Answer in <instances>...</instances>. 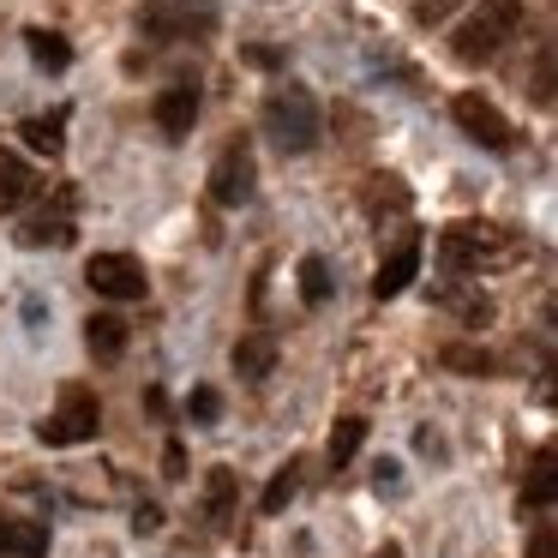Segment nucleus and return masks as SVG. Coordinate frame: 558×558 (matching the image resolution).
Returning <instances> with one entry per match:
<instances>
[{"mask_svg":"<svg viewBox=\"0 0 558 558\" xmlns=\"http://www.w3.org/2000/svg\"><path fill=\"white\" fill-rule=\"evenodd\" d=\"M265 138L282 157H313L318 138H325V109L306 85H282L265 97Z\"/></svg>","mask_w":558,"mask_h":558,"instance_id":"nucleus-1","label":"nucleus"},{"mask_svg":"<svg viewBox=\"0 0 558 558\" xmlns=\"http://www.w3.org/2000/svg\"><path fill=\"white\" fill-rule=\"evenodd\" d=\"M522 19H529V13H522V0H481V7H474V13L450 31V54H457V61H469V66L493 61V54L522 31Z\"/></svg>","mask_w":558,"mask_h":558,"instance_id":"nucleus-2","label":"nucleus"},{"mask_svg":"<svg viewBox=\"0 0 558 558\" xmlns=\"http://www.w3.org/2000/svg\"><path fill=\"white\" fill-rule=\"evenodd\" d=\"M97 426H102V402L90 397L85 385H66V390H61V409H54L49 421L37 426V438H43V445H54V450H66V445H85V438H97Z\"/></svg>","mask_w":558,"mask_h":558,"instance_id":"nucleus-3","label":"nucleus"},{"mask_svg":"<svg viewBox=\"0 0 558 558\" xmlns=\"http://www.w3.org/2000/svg\"><path fill=\"white\" fill-rule=\"evenodd\" d=\"M85 282H90V294H102V301H114V306L145 301L150 294V277H145V265H138L133 253H97L85 265Z\"/></svg>","mask_w":558,"mask_h":558,"instance_id":"nucleus-4","label":"nucleus"},{"mask_svg":"<svg viewBox=\"0 0 558 558\" xmlns=\"http://www.w3.org/2000/svg\"><path fill=\"white\" fill-rule=\"evenodd\" d=\"M253 186H258V162H253V150H246V138L222 145L217 169H210V198H217L222 210H241L246 198H253Z\"/></svg>","mask_w":558,"mask_h":558,"instance_id":"nucleus-5","label":"nucleus"},{"mask_svg":"<svg viewBox=\"0 0 558 558\" xmlns=\"http://www.w3.org/2000/svg\"><path fill=\"white\" fill-rule=\"evenodd\" d=\"M450 114H457V126L474 138V145H486V150H510V145H517V126H510L505 114L481 97V90H462V97L450 102Z\"/></svg>","mask_w":558,"mask_h":558,"instance_id":"nucleus-6","label":"nucleus"},{"mask_svg":"<svg viewBox=\"0 0 558 558\" xmlns=\"http://www.w3.org/2000/svg\"><path fill=\"white\" fill-rule=\"evenodd\" d=\"M217 19V0H150L145 31L150 37H205Z\"/></svg>","mask_w":558,"mask_h":558,"instance_id":"nucleus-7","label":"nucleus"},{"mask_svg":"<svg viewBox=\"0 0 558 558\" xmlns=\"http://www.w3.org/2000/svg\"><path fill=\"white\" fill-rule=\"evenodd\" d=\"M66 241H73V186H61L54 205H43L37 217L19 222V246H31V253H43V246H66Z\"/></svg>","mask_w":558,"mask_h":558,"instance_id":"nucleus-8","label":"nucleus"},{"mask_svg":"<svg viewBox=\"0 0 558 558\" xmlns=\"http://www.w3.org/2000/svg\"><path fill=\"white\" fill-rule=\"evenodd\" d=\"M421 277V234H402L397 246H390V258L378 265V277H373V294L378 301H397L409 282Z\"/></svg>","mask_w":558,"mask_h":558,"instance_id":"nucleus-9","label":"nucleus"},{"mask_svg":"<svg viewBox=\"0 0 558 558\" xmlns=\"http://www.w3.org/2000/svg\"><path fill=\"white\" fill-rule=\"evenodd\" d=\"M493 241L498 234L493 229H474V222H462V229H445V265L450 270H481L486 258H493Z\"/></svg>","mask_w":558,"mask_h":558,"instance_id":"nucleus-10","label":"nucleus"},{"mask_svg":"<svg viewBox=\"0 0 558 558\" xmlns=\"http://www.w3.org/2000/svg\"><path fill=\"white\" fill-rule=\"evenodd\" d=\"M193 121H198V85H169L157 97V126H162V138H186L193 133Z\"/></svg>","mask_w":558,"mask_h":558,"instance_id":"nucleus-11","label":"nucleus"},{"mask_svg":"<svg viewBox=\"0 0 558 558\" xmlns=\"http://www.w3.org/2000/svg\"><path fill=\"white\" fill-rule=\"evenodd\" d=\"M558 498V450L541 445L534 450V469H529V486H522V505L529 510H553Z\"/></svg>","mask_w":558,"mask_h":558,"instance_id":"nucleus-12","label":"nucleus"},{"mask_svg":"<svg viewBox=\"0 0 558 558\" xmlns=\"http://www.w3.org/2000/svg\"><path fill=\"white\" fill-rule=\"evenodd\" d=\"M25 198H37V169L25 157H0V217H13Z\"/></svg>","mask_w":558,"mask_h":558,"instance_id":"nucleus-13","label":"nucleus"},{"mask_svg":"<svg viewBox=\"0 0 558 558\" xmlns=\"http://www.w3.org/2000/svg\"><path fill=\"white\" fill-rule=\"evenodd\" d=\"M270 366H277V337H265V330H253V337L234 342V373L246 378V385H258V378H270Z\"/></svg>","mask_w":558,"mask_h":558,"instance_id":"nucleus-14","label":"nucleus"},{"mask_svg":"<svg viewBox=\"0 0 558 558\" xmlns=\"http://www.w3.org/2000/svg\"><path fill=\"white\" fill-rule=\"evenodd\" d=\"M0 553H13V558H43V553H49V529H43V522L0 517Z\"/></svg>","mask_w":558,"mask_h":558,"instance_id":"nucleus-15","label":"nucleus"},{"mask_svg":"<svg viewBox=\"0 0 558 558\" xmlns=\"http://www.w3.org/2000/svg\"><path fill=\"white\" fill-rule=\"evenodd\" d=\"M85 342H90V354H97V361H121V349H126V318H121V313H90Z\"/></svg>","mask_w":558,"mask_h":558,"instance_id":"nucleus-16","label":"nucleus"},{"mask_svg":"<svg viewBox=\"0 0 558 558\" xmlns=\"http://www.w3.org/2000/svg\"><path fill=\"white\" fill-rule=\"evenodd\" d=\"M25 49H31V61L43 66V73H66L73 66V43L61 37V31H25Z\"/></svg>","mask_w":558,"mask_h":558,"instance_id":"nucleus-17","label":"nucleus"},{"mask_svg":"<svg viewBox=\"0 0 558 558\" xmlns=\"http://www.w3.org/2000/svg\"><path fill=\"white\" fill-rule=\"evenodd\" d=\"M19 138H25L37 157H61V145H66V114H31V121H19Z\"/></svg>","mask_w":558,"mask_h":558,"instance_id":"nucleus-18","label":"nucleus"},{"mask_svg":"<svg viewBox=\"0 0 558 558\" xmlns=\"http://www.w3.org/2000/svg\"><path fill=\"white\" fill-rule=\"evenodd\" d=\"M330 294H337V277H330V258L306 253V258H301V301H306V306H325Z\"/></svg>","mask_w":558,"mask_h":558,"instance_id":"nucleus-19","label":"nucleus"},{"mask_svg":"<svg viewBox=\"0 0 558 558\" xmlns=\"http://www.w3.org/2000/svg\"><path fill=\"white\" fill-rule=\"evenodd\" d=\"M361 445H366V421H361V414H342V421L330 426V462H337V469H342V462H354V450H361Z\"/></svg>","mask_w":558,"mask_h":558,"instance_id":"nucleus-20","label":"nucleus"},{"mask_svg":"<svg viewBox=\"0 0 558 558\" xmlns=\"http://www.w3.org/2000/svg\"><path fill=\"white\" fill-rule=\"evenodd\" d=\"M205 510H210V522H229V510H234V469H210Z\"/></svg>","mask_w":558,"mask_h":558,"instance_id":"nucleus-21","label":"nucleus"},{"mask_svg":"<svg viewBox=\"0 0 558 558\" xmlns=\"http://www.w3.org/2000/svg\"><path fill=\"white\" fill-rule=\"evenodd\" d=\"M294 486H301V469H277L270 474V486H265V498H258V510H265V517H282V510H289V498H294Z\"/></svg>","mask_w":558,"mask_h":558,"instance_id":"nucleus-22","label":"nucleus"},{"mask_svg":"<svg viewBox=\"0 0 558 558\" xmlns=\"http://www.w3.org/2000/svg\"><path fill=\"white\" fill-rule=\"evenodd\" d=\"M186 414H193L198 426H217V421H222V397H217L210 385H198L193 397H186Z\"/></svg>","mask_w":558,"mask_h":558,"instance_id":"nucleus-23","label":"nucleus"},{"mask_svg":"<svg viewBox=\"0 0 558 558\" xmlns=\"http://www.w3.org/2000/svg\"><path fill=\"white\" fill-rule=\"evenodd\" d=\"M534 102H541V109H553V43L534 54Z\"/></svg>","mask_w":558,"mask_h":558,"instance_id":"nucleus-24","label":"nucleus"},{"mask_svg":"<svg viewBox=\"0 0 558 558\" xmlns=\"http://www.w3.org/2000/svg\"><path fill=\"white\" fill-rule=\"evenodd\" d=\"M457 7H469V0H414V19H421V25H445Z\"/></svg>","mask_w":558,"mask_h":558,"instance_id":"nucleus-25","label":"nucleus"},{"mask_svg":"<svg viewBox=\"0 0 558 558\" xmlns=\"http://www.w3.org/2000/svg\"><path fill=\"white\" fill-rule=\"evenodd\" d=\"M445 366H457V373H493V354H474V349H445Z\"/></svg>","mask_w":558,"mask_h":558,"instance_id":"nucleus-26","label":"nucleus"},{"mask_svg":"<svg viewBox=\"0 0 558 558\" xmlns=\"http://www.w3.org/2000/svg\"><path fill=\"white\" fill-rule=\"evenodd\" d=\"M529 558H558V534L541 529V534H534V546H529Z\"/></svg>","mask_w":558,"mask_h":558,"instance_id":"nucleus-27","label":"nucleus"},{"mask_svg":"<svg viewBox=\"0 0 558 558\" xmlns=\"http://www.w3.org/2000/svg\"><path fill=\"white\" fill-rule=\"evenodd\" d=\"M157 522H162V510H157V505H138V510H133V529H138V534L157 529Z\"/></svg>","mask_w":558,"mask_h":558,"instance_id":"nucleus-28","label":"nucleus"},{"mask_svg":"<svg viewBox=\"0 0 558 558\" xmlns=\"http://www.w3.org/2000/svg\"><path fill=\"white\" fill-rule=\"evenodd\" d=\"M385 558H397V546H385Z\"/></svg>","mask_w":558,"mask_h":558,"instance_id":"nucleus-29","label":"nucleus"}]
</instances>
